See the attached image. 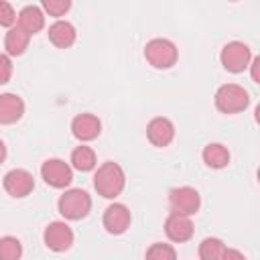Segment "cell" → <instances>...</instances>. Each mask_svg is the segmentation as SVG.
<instances>
[{
	"mask_svg": "<svg viewBox=\"0 0 260 260\" xmlns=\"http://www.w3.org/2000/svg\"><path fill=\"white\" fill-rule=\"evenodd\" d=\"M93 187H95L98 195H102L106 199L118 197L124 191V187H126L124 169L118 162H114V160L104 162L102 167H98V171L93 175Z\"/></svg>",
	"mask_w": 260,
	"mask_h": 260,
	"instance_id": "1",
	"label": "cell"
},
{
	"mask_svg": "<svg viewBox=\"0 0 260 260\" xmlns=\"http://www.w3.org/2000/svg\"><path fill=\"white\" fill-rule=\"evenodd\" d=\"M57 209L65 219H71V221L83 219L91 209V197L83 189H67L59 197Z\"/></svg>",
	"mask_w": 260,
	"mask_h": 260,
	"instance_id": "2",
	"label": "cell"
},
{
	"mask_svg": "<svg viewBox=\"0 0 260 260\" xmlns=\"http://www.w3.org/2000/svg\"><path fill=\"white\" fill-rule=\"evenodd\" d=\"M215 108L223 114H238L244 112L250 104V95L248 91L238 85V83H225L221 87H217L215 91Z\"/></svg>",
	"mask_w": 260,
	"mask_h": 260,
	"instance_id": "3",
	"label": "cell"
},
{
	"mask_svg": "<svg viewBox=\"0 0 260 260\" xmlns=\"http://www.w3.org/2000/svg\"><path fill=\"white\" fill-rule=\"evenodd\" d=\"M144 57L154 69H169L177 63V45L169 39H152L144 47Z\"/></svg>",
	"mask_w": 260,
	"mask_h": 260,
	"instance_id": "4",
	"label": "cell"
},
{
	"mask_svg": "<svg viewBox=\"0 0 260 260\" xmlns=\"http://www.w3.org/2000/svg\"><path fill=\"white\" fill-rule=\"evenodd\" d=\"M219 61H221L223 69H228L232 73H242L244 69H248V65L252 61V51L246 43L232 41V43L223 45V49L219 53Z\"/></svg>",
	"mask_w": 260,
	"mask_h": 260,
	"instance_id": "5",
	"label": "cell"
},
{
	"mask_svg": "<svg viewBox=\"0 0 260 260\" xmlns=\"http://www.w3.org/2000/svg\"><path fill=\"white\" fill-rule=\"evenodd\" d=\"M169 205L173 213H181V215H193L199 211L201 205V195L197 189L193 187H175L169 193Z\"/></svg>",
	"mask_w": 260,
	"mask_h": 260,
	"instance_id": "6",
	"label": "cell"
},
{
	"mask_svg": "<svg viewBox=\"0 0 260 260\" xmlns=\"http://www.w3.org/2000/svg\"><path fill=\"white\" fill-rule=\"evenodd\" d=\"M41 177L49 187L65 189L73 181V171L71 165H67L61 158H47L41 167Z\"/></svg>",
	"mask_w": 260,
	"mask_h": 260,
	"instance_id": "7",
	"label": "cell"
},
{
	"mask_svg": "<svg viewBox=\"0 0 260 260\" xmlns=\"http://www.w3.org/2000/svg\"><path fill=\"white\" fill-rule=\"evenodd\" d=\"M4 191L10 195V197H16V199H22L26 195L32 193L35 189V179L32 175L26 171V169H12L4 175Z\"/></svg>",
	"mask_w": 260,
	"mask_h": 260,
	"instance_id": "8",
	"label": "cell"
},
{
	"mask_svg": "<svg viewBox=\"0 0 260 260\" xmlns=\"http://www.w3.org/2000/svg\"><path fill=\"white\" fill-rule=\"evenodd\" d=\"M45 246L53 252H65L73 244V230L65 221H53L43 232Z\"/></svg>",
	"mask_w": 260,
	"mask_h": 260,
	"instance_id": "9",
	"label": "cell"
},
{
	"mask_svg": "<svg viewBox=\"0 0 260 260\" xmlns=\"http://www.w3.org/2000/svg\"><path fill=\"white\" fill-rule=\"evenodd\" d=\"M130 221H132V215H130V209L124 203L108 205L106 211H104V217H102V223H104L106 232H110L114 236L124 234L130 228Z\"/></svg>",
	"mask_w": 260,
	"mask_h": 260,
	"instance_id": "10",
	"label": "cell"
},
{
	"mask_svg": "<svg viewBox=\"0 0 260 260\" xmlns=\"http://www.w3.org/2000/svg\"><path fill=\"white\" fill-rule=\"evenodd\" d=\"M146 138L150 140L152 146H158V148L169 146L173 142V138H175V126H173V122L169 118H162V116L152 118L148 122V126H146Z\"/></svg>",
	"mask_w": 260,
	"mask_h": 260,
	"instance_id": "11",
	"label": "cell"
},
{
	"mask_svg": "<svg viewBox=\"0 0 260 260\" xmlns=\"http://www.w3.org/2000/svg\"><path fill=\"white\" fill-rule=\"evenodd\" d=\"M165 234L171 242H187L193 236V221L189 215H181V213H169L167 221H165Z\"/></svg>",
	"mask_w": 260,
	"mask_h": 260,
	"instance_id": "12",
	"label": "cell"
},
{
	"mask_svg": "<svg viewBox=\"0 0 260 260\" xmlns=\"http://www.w3.org/2000/svg\"><path fill=\"white\" fill-rule=\"evenodd\" d=\"M71 132H73V136H75L77 140L89 142V140H93V138L100 136V132H102V122H100V118L93 116V114H77V116L73 118V122H71Z\"/></svg>",
	"mask_w": 260,
	"mask_h": 260,
	"instance_id": "13",
	"label": "cell"
},
{
	"mask_svg": "<svg viewBox=\"0 0 260 260\" xmlns=\"http://www.w3.org/2000/svg\"><path fill=\"white\" fill-rule=\"evenodd\" d=\"M24 114V102L16 93H0V124H14Z\"/></svg>",
	"mask_w": 260,
	"mask_h": 260,
	"instance_id": "14",
	"label": "cell"
},
{
	"mask_svg": "<svg viewBox=\"0 0 260 260\" xmlns=\"http://www.w3.org/2000/svg\"><path fill=\"white\" fill-rule=\"evenodd\" d=\"M16 20H18L16 26L22 28V30L30 37V35L39 32V30L45 26V12H43V8H39V6H35V4H28V6H24V8L18 12Z\"/></svg>",
	"mask_w": 260,
	"mask_h": 260,
	"instance_id": "15",
	"label": "cell"
},
{
	"mask_svg": "<svg viewBox=\"0 0 260 260\" xmlns=\"http://www.w3.org/2000/svg\"><path fill=\"white\" fill-rule=\"evenodd\" d=\"M77 39V32H75V26L67 20H55L51 26H49V41L59 47V49H67L75 43Z\"/></svg>",
	"mask_w": 260,
	"mask_h": 260,
	"instance_id": "16",
	"label": "cell"
},
{
	"mask_svg": "<svg viewBox=\"0 0 260 260\" xmlns=\"http://www.w3.org/2000/svg\"><path fill=\"white\" fill-rule=\"evenodd\" d=\"M28 41H30V37H28L22 28H18V26L8 28V32H6V37H4V49H6L8 57H18V55H22V53L26 51V47H28Z\"/></svg>",
	"mask_w": 260,
	"mask_h": 260,
	"instance_id": "17",
	"label": "cell"
},
{
	"mask_svg": "<svg viewBox=\"0 0 260 260\" xmlns=\"http://www.w3.org/2000/svg\"><path fill=\"white\" fill-rule=\"evenodd\" d=\"M201 156H203V162H205L209 169H223V167H228V162H230V150H228L223 144H219V142L207 144V146L203 148Z\"/></svg>",
	"mask_w": 260,
	"mask_h": 260,
	"instance_id": "18",
	"label": "cell"
},
{
	"mask_svg": "<svg viewBox=\"0 0 260 260\" xmlns=\"http://www.w3.org/2000/svg\"><path fill=\"white\" fill-rule=\"evenodd\" d=\"M95 165H98V160H95V152H93L91 146L81 144L71 152V167L73 169H77L81 173H87V171L95 169Z\"/></svg>",
	"mask_w": 260,
	"mask_h": 260,
	"instance_id": "19",
	"label": "cell"
},
{
	"mask_svg": "<svg viewBox=\"0 0 260 260\" xmlns=\"http://www.w3.org/2000/svg\"><path fill=\"white\" fill-rule=\"evenodd\" d=\"M225 244L219 238H205L199 244V260H221Z\"/></svg>",
	"mask_w": 260,
	"mask_h": 260,
	"instance_id": "20",
	"label": "cell"
},
{
	"mask_svg": "<svg viewBox=\"0 0 260 260\" xmlns=\"http://www.w3.org/2000/svg\"><path fill=\"white\" fill-rule=\"evenodd\" d=\"M22 256V244L14 236L0 238V260H20Z\"/></svg>",
	"mask_w": 260,
	"mask_h": 260,
	"instance_id": "21",
	"label": "cell"
},
{
	"mask_svg": "<svg viewBox=\"0 0 260 260\" xmlns=\"http://www.w3.org/2000/svg\"><path fill=\"white\" fill-rule=\"evenodd\" d=\"M146 260H177V252H175V248L171 244L154 242L146 250Z\"/></svg>",
	"mask_w": 260,
	"mask_h": 260,
	"instance_id": "22",
	"label": "cell"
},
{
	"mask_svg": "<svg viewBox=\"0 0 260 260\" xmlns=\"http://www.w3.org/2000/svg\"><path fill=\"white\" fill-rule=\"evenodd\" d=\"M71 8V2L69 0H45L43 2V10L49 12V16H63L67 10Z\"/></svg>",
	"mask_w": 260,
	"mask_h": 260,
	"instance_id": "23",
	"label": "cell"
},
{
	"mask_svg": "<svg viewBox=\"0 0 260 260\" xmlns=\"http://www.w3.org/2000/svg\"><path fill=\"white\" fill-rule=\"evenodd\" d=\"M14 22H16V12H14L12 4L0 0V26H10L12 28Z\"/></svg>",
	"mask_w": 260,
	"mask_h": 260,
	"instance_id": "24",
	"label": "cell"
},
{
	"mask_svg": "<svg viewBox=\"0 0 260 260\" xmlns=\"http://www.w3.org/2000/svg\"><path fill=\"white\" fill-rule=\"evenodd\" d=\"M10 77H12V61L8 55L0 53V85L8 83Z\"/></svg>",
	"mask_w": 260,
	"mask_h": 260,
	"instance_id": "25",
	"label": "cell"
},
{
	"mask_svg": "<svg viewBox=\"0 0 260 260\" xmlns=\"http://www.w3.org/2000/svg\"><path fill=\"white\" fill-rule=\"evenodd\" d=\"M248 67H252V81L260 83V57H254Z\"/></svg>",
	"mask_w": 260,
	"mask_h": 260,
	"instance_id": "26",
	"label": "cell"
},
{
	"mask_svg": "<svg viewBox=\"0 0 260 260\" xmlns=\"http://www.w3.org/2000/svg\"><path fill=\"white\" fill-rule=\"evenodd\" d=\"M221 260H246V256H244L240 250H236V248H225Z\"/></svg>",
	"mask_w": 260,
	"mask_h": 260,
	"instance_id": "27",
	"label": "cell"
},
{
	"mask_svg": "<svg viewBox=\"0 0 260 260\" xmlns=\"http://www.w3.org/2000/svg\"><path fill=\"white\" fill-rule=\"evenodd\" d=\"M4 158H6V146H4V142L0 140V162H4Z\"/></svg>",
	"mask_w": 260,
	"mask_h": 260,
	"instance_id": "28",
	"label": "cell"
}]
</instances>
